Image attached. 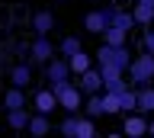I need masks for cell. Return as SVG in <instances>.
<instances>
[{"mask_svg":"<svg viewBox=\"0 0 154 138\" xmlns=\"http://www.w3.org/2000/svg\"><path fill=\"white\" fill-rule=\"evenodd\" d=\"M125 77L132 87H141V84H154V55L151 51H141V55H135L128 71H125Z\"/></svg>","mask_w":154,"mask_h":138,"instance_id":"cell-1","label":"cell"},{"mask_svg":"<svg viewBox=\"0 0 154 138\" xmlns=\"http://www.w3.org/2000/svg\"><path fill=\"white\" fill-rule=\"evenodd\" d=\"M55 97H58V109L64 112H84V90L77 87L74 80H64V84H55Z\"/></svg>","mask_w":154,"mask_h":138,"instance_id":"cell-2","label":"cell"},{"mask_svg":"<svg viewBox=\"0 0 154 138\" xmlns=\"http://www.w3.org/2000/svg\"><path fill=\"white\" fill-rule=\"evenodd\" d=\"M93 61L96 64H119L122 71H128V64H132V48L128 45H100L96 48V55H93Z\"/></svg>","mask_w":154,"mask_h":138,"instance_id":"cell-3","label":"cell"},{"mask_svg":"<svg viewBox=\"0 0 154 138\" xmlns=\"http://www.w3.org/2000/svg\"><path fill=\"white\" fill-rule=\"evenodd\" d=\"M112 10H116V7H93V10H87L84 29L93 32V35H103V29L112 23Z\"/></svg>","mask_w":154,"mask_h":138,"instance_id":"cell-4","label":"cell"},{"mask_svg":"<svg viewBox=\"0 0 154 138\" xmlns=\"http://www.w3.org/2000/svg\"><path fill=\"white\" fill-rule=\"evenodd\" d=\"M55 42L48 39V35H35V39L29 42V61L32 64H45V61H51L55 58Z\"/></svg>","mask_w":154,"mask_h":138,"instance_id":"cell-5","label":"cell"},{"mask_svg":"<svg viewBox=\"0 0 154 138\" xmlns=\"http://www.w3.org/2000/svg\"><path fill=\"white\" fill-rule=\"evenodd\" d=\"M42 71H45V80L55 87V84H64V80H71L74 74H71V64H67V58L61 55V58H51L42 64Z\"/></svg>","mask_w":154,"mask_h":138,"instance_id":"cell-6","label":"cell"},{"mask_svg":"<svg viewBox=\"0 0 154 138\" xmlns=\"http://www.w3.org/2000/svg\"><path fill=\"white\" fill-rule=\"evenodd\" d=\"M148 119L151 116H144V112H125V119H122V135H128V138H144L148 135Z\"/></svg>","mask_w":154,"mask_h":138,"instance_id":"cell-7","label":"cell"},{"mask_svg":"<svg viewBox=\"0 0 154 138\" xmlns=\"http://www.w3.org/2000/svg\"><path fill=\"white\" fill-rule=\"evenodd\" d=\"M77 87L84 90V97L87 93H100V90H103V74H100V68H87L84 74H77Z\"/></svg>","mask_w":154,"mask_h":138,"instance_id":"cell-8","label":"cell"},{"mask_svg":"<svg viewBox=\"0 0 154 138\" xmlns=\"http://www.w3.org/2000/svg\"><path fill=\"white\" fill-rule=\"evenodd\" d=\"M32 109H35V112H48V116H51V112L58 109V97H55V90H51V87L35 90V93H32Z\"/></svg>","mask_w":154,"mask_h":138,"instance_id":"cell-9","label":"cell"},{"mask_svg":"<svg viewBox=\"0 0 154 138\" xmlns=\"http://www.w3.org/2000/svg\"><path fill=\"white\" fill-rule=\"evenodd\" d=\"M26 132L32 138H45L48 132H51V116L48 112H35L32 109V116H29V125H26Z\"/></svg>","mask_w":154,"mask_h":138,"instance_id":"cell-10","label":"cell"},{"mask_svg":"<svg viewBox=\"0 0 154 138\" xmlns=\"http://www.w3.org/2000/svg\"><path fill=\"white\" fill-rule=\"evenodd\" d=\"M55 29V13L51 10H35L32 13V32L35 35H48Z\"/></svg>","mask_w":154,"mask_h":138,"instance_id":"cell-11","label":"cell"},{"mask_svg":"<svg viewBox=\"0 0 154 138\" xmlns=\"http://www.w3.org/2000/svg\"><path fill=\"white\" fill-rule=\"evenodd\" d=\"M135 93H138V112L154 116V87L151 84H141V87H135Z\"/></svg>","mask_w":154,"mask_h":138,"instance_id":"cell-12","label":"cell"},{"mask_svg":"<svg viewBox=\"0 0 154 138\" xmlns=\"http://www.w3.org/2000/svg\"><path fill=\"white\" fill-rule=\"evenodd\" d=\"M10 84L13 87H29L32 84V68H29L26 61H19V64L10 68Z\"/></svg>","mask_w":154,"mask_h":138,"instance_id":"cell-13","label":"cell"},{"mask_svg":"<svg viewBox=\"0 0 154 138\" xmlns=\"http://www.w3.org/2000/svg\"><path fill=\"white\" fill-rule=\"evenodd\" d=\"M29 116H32V112H29L26 106H23V109H7V125L13 128V132H26Z\"/></svg>","mask_w":154,"mask_h":138,"instance_id":"cell-14","label":"cell"},{"mask_svg":"<svg viewBox=\"0 0 154 138\" xmlns=\"http://www.w3.org/2000/svg\"><path fill=\"white\" fill-rule=\"evenodd\" d=\"M23 106H26V87L10 84V90L3 93V109H23Z\"/></svg>","mask_w":154,"mask_h":138,"instance_id":"cell-15","label":"cell"},{"mask_svg":"<svg viewBox=\"0 0 154 138\" xmlns=\"http://www.w3.org/2000/svg\"><path fill=\"white\" fill-rule=\"evenodd\" d=\"M103 112L106 116H119L122 112V93L119 90H103Z\"/></svg>","mask_w":154,"mask_h":138,"instance_id":"cell-16","label":"cell"},{"mask_svg":"<svg viewBox=\"0 0 154 138\" xmlns=\"http://www.w3.org/2000/svg\"><path fill=\"white\" fill-rule=\"evenodd\" d=\"M67 64H71V74L77 77V74H84L87 68H93V55H87V51L80 48V51H74V55L67 58Z\"/></svg>","mask_w":154,"mask_h":138,"instance_id":"cell-17","label":"cell"},{"mask_svg":"<svg viewBox=\"0 0 154 138\" xmlns=\"http://www.w3.org/2000/svg\"><path fill=\"white\" fill-rule=\"evenodd\" d=\"M100 39H103L106 45H128V29H122V26H106Z\"/></svg>","mask_w":154,"mask_h":138,"instance_id":"cell-18","label":"cell"},{"mask_svg":"<svg viewBox=\"0 0 154 138\" xmlns=\"http://www.w3.org/2000/svg\"><path fill=\"white\" fill-rule=\"evenodd\" d=\"M96 135H100V132H96V119L80 112V116H77V138H96Z\"/></svg>","mask_w":154,"mask_h":138,"instance_id":"cell-19","label":"cell"},{"mask_svg":"<svg viewBox=\"0 0 154 138\" xmlns=\"http://www.w3.org/2000/svg\"><path fill=\"white\" fill-rule=\"evenodd\" d=\"M84 112H87V116H93V119L106 116V112H103V90H100V93H87V100H84Z\"/></svg>","mask_w":154,"mask_h":138,"instance_id":"cell-20","label":"cell"},{"mask_svg":"<svg viewBox=\"0 0 154 138\" xmlns=\"http://www.w3.org/2000/svg\"><path fill=\"white\" fill-rule=\"evenodd\" d=\"M109 26H122V29H128V32H132L138 23H135L132 10H122V7H116V10H112V23H109Z\"/></svg>","mask_w":154,"mask_h":138,"instance_id":"cell-21","label":"cell"},{"mask_svg":"<svg viewBox=\"0 0 154 138\" xmlns=\"http://www.w3.org/2000/svg\"><path fill=\"white\" fill-rule=\"evenodd\" d=\"M132 16H135L138 26H154V7H148V3H135Z\"/></svg>","mask_w":154,"mask_h":138,"instance_id":"cell-22","label":"cell"},{"mask_svg":"<svg viewBox=\"0 0 154 138\" xmlns=\"http://www.w3.org/2000/svg\"><path fill=\"white\" fill-rule=\"evenodd\" d=\"M84 48V42L77 39V35H64V39L58 42V55H64V58H71L74 51H80Z\"/></svg>","mask_w":154,"mask_h":138,"instance_id":"cell-23","label":"cell"},{"mask_svg":"<svg viewBox=\"0 0 154 138\" xmlns=\"http://www.w3.org/2000/svg\"><path fill=\"white\" fill-rule=\"evenodd\" d=\"M77 116H80V112H64L61 125H58V132L64 138H77Z\"/></svg>","mask_w":154,"mask_h":138,"instance_id":"cell-24","label":"cell"},{"mask_svg":"<svg viewBox=\"0 0 154 138\" xmlns=\"http://www.w3.org/2000/svg\"><path fill=\"white\" fill-rule=\"evenodd\" d=\"M96 68H100V74H103V87L112 84V80H119V77H125V71L119 68V64H96Z\"/></svg>","mask_w":154,"mask_h":138,"instance_id":"cell-25","label":"cell"},{"mask_svg":"<svg viewBox=\"0 0 154 138\" xmlns=\"http://www.w3.org/2000/svg\"><path fill=\"white\" fill-rule=\"evenodd\" d=\"M138 109V93H135V87L122 90V112H135Z\"/></svg>","mask_w":154,"mask_h":138,"instance_id":"cell-26","label":"cell"},{"mask_svg":"<svg viewBox=\"0 0 154 138\" xmlns=\"http://www.w3.org/2000/svg\"><path fill=\"white\" fill-rule=\"evenodd\" d=\"M141 51H151V55H154V26H144V32H141Z\"/></svg>","mask_w":154,"mask_h":138,"instance_id":"cell-27","label":"cell"},{"mask_svg":"<svg viewBox=\"0 0 154 138\" xmlns=\"http://www.w3.org/2000/svg\"><path fill=\"white\" fill-rule=\"evenodd\" d=\"M148 135H154V116L148 119Z\"/></svg>","mask_w":154,"mask_h":138,"instance_id":"cell-28","label":"cell"},{"mask_svg":"<svg viewBox=\"0 0 154 138\" xmlns=\"http://www.w3.org/2000/svg\"><path fill=\"white\" fill-rule=\"evenodd\" d=\"M135 3H148V7H154V0H135Z\"/></svg>","mask_w":154,"mask_h":138,"instance_id":"cell-29","label":"cell"}]
</instances>
